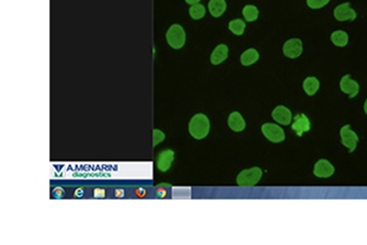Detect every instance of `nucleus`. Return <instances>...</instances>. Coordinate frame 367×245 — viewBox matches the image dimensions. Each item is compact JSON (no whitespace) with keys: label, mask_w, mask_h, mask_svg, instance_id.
Wrapping results in <instances>:
<instances>
[{"label":"nucleus","mask_w":367,"mask_h":245,"mask_svg":"<svg viewBox=\"0 0 367 245\" xmlns=\"http://www.w3.org/2000/svg\"><path fill=\"white\" fill-rule=\"evenodd\" d=\"M334 16L338 21H354L357 18V13L352 8L350 2L339 4L334 10Z\"/></svg>","instance_id":"6"},{"label":"nucleus","mask_w":367,"mask_h":245,"mask_svg":"<svg viewBox=\"0 0 367 245\" xmlns=\"http://www.w3.org/2000/svg\"><path fill=\"white\" fill-rule=\"evenodd\" d=\"M303 51L302 41L298 38H293L286 41L283 46V54L291 59L298 58Z\"/></svg>","instance_id":"7"},{"label":"nucleus","mask_w":367,"mask_h":245,"mask_svg":"<svg viewBox=\"0 0 367 245\" xmlns=\"http://www.w3.org/2000/svg\"><path fill=\"white\" fill-rule=\"evenodd\" d=\"M189 14H190V16L192 17L193 19L199 20V19H202L203 17L205 16V14H206V8L201 3L193 4L189 8Z\"/></svg>","instance_id":"21"},{"label":"nucleus","mask_w":367,"mask_h":245,"mask_svg":"<svg viewBox=\"0 0 367 245\" xmlns=\"http://www.w3.org/2000/svg\"><path fill=\"white\" fill-rule=\"evenodd\" d=\"M208 8L210 14L217 18L220 17L227 10V2L226 0H210L208 4Z\"/></svg>","instance_id":"15"},{"label":"nucleus","mask_w":367,"mask_h":245,"mask_svg":"<svg viewBox=\"0 0 367 245\" xmlns=\"http://www.w3.org/2000/svg\"><path fill=\"white\" fill-rule=\"evenodd\" d=\"M229 55V49L226 45H219L214 49L213 53L211 55V63L214 65L220 64L223 62Z\"/></svg>","instance_id":"14"},{"label":"nucleus","mask_w":367,"mask_h":245,"mask_svg":"<svg viewBox=\"0 0 367 245\" xmlns=\"http://www.w3.org/2000/svg\"><path fill=\"white\" fill-rule=\"evenodd\" d=\"M174 159V152L171 150H166L159 153L157 158V166L160 172H167L171 166Z\"/></svg>","instance_id":"11"},{"label":"nucleus","mask_w":367,"mask_h":245,"mask_svg":"<svg viewBox=\"0 0 367 245\" xmlns=\"http://www.w3.org/2000/svg\"><path fill=\"white\" fill-rule=\"evenodd\" d=\"M243 14H244V17H245V19L247 21L252 22V21H255L258 18L259 11H258V8L255 5L248 4V5H246L244 7Z\"/></svg>","instance_id":"19"},{"label":"nucleus","mask_w":367,"mask_h":245,"mask_svg":"<svg viewBox=\"0 0 367 245\" xmlns=\"http://www.w3.org/2000/svg\"><path fill=\"white\" fill-rule=\"evenodd\" d=\"M166 39L168 45L175 49L180 50L185 46L186 42V33L180 24H173L169 28L166 34Z\"/></svg>","instance_id":"2"},{"label":"nucleus","mask_w":367,"mask_h":245,"mask_svg":"<svg viewBox=\"0 0 367 245\" xmlns=\"http://www.w3.org/2000/svg\"><path fill=\"white\" fill-rule=\"evenodd\" d=\"M340 89L344 94H347L348 97L354 98L359 93L360 86L356 80L352 79L351 75H345L340 81Z\"/></svg>","instance_id":"8"},{"label":"nucleus","mask_w":367,"mask_h":245,"mask_svg":"<svg viewBox=\"0 0 367 245\" xmlns=\"http://www.w3.org/2000/svg\"><path fill=\"white\" fill-rule=\"evenodd\" d=\"M259 59V53L255 49H249L245 51L240 56V62L245 66H249L254 64Z\"/></svg>","instance_id":"16"},{"label":"nucleus","mask_w":367,"mask_h":245,"mask_svg":"<svg viewBox=\"0 0 367 245\" xmlns=\"http://www.w3.org/2000/svg\"><path fill=\"white\" fill-rule=\"evenodd\" d=\"M262 134L273 143H279L284 140L283 129L274 123H264L262 126Z\"/></svg>","instance_id":"4"},{"label":"nucleus","mask_w":367,"mask_h":245,"mask_svg":"<svg viewBox=\"0 0 367 245\" xmlns=\"http://www.w3.org/2000/svg\"><path fill=\"white\" fill-rule=\"evenodd\" d=\"M364 112L366 113V115H367V99H366V101L364 103Z\"/></svg>","instance_id":"25"},{"label":"nucleus","mask_w":367,"mask_h":245,"mask_svg":"<svg viewBox=\"0 0 367 245\" xmlns=\"http://www.w3.org/2000/svg\"><path fill=\"white\" fill-rule=\"evenodd\" d=\"M273 119L283 125H289L292 121V113L291 111L283 106H279L274 109L272 112Z\"/></svg>","instance_id":"12"},{"label":"nucleus","mask_w":367,"mask_h":245,"mask_svg":"<svg viewBox=\"0 0 367 245\" xmlns=\"http://www.w3.org/2000/svg\"><path fill=\"white\" fill-rule=\"evenodd\" d=\"M165 139V135L159 129H154V146H157Z\"/></svg>","instance_id":"23"},{"label":"nucleus","mask_w":367,"mask_h":245,"mask_svg":"<svg viewBox=\"0 0 367 245\" xmlns=\"http://www.w3.org/2000/svg\"><path fill=\"white\" fill-rule=\"evenodd\" d=\"M330 40L336 47L344 48L348 43V35L344 31H335L330 35Z\"/></svg>","instance_id":"18"},{"label":"nucleus","mask_w":367,"mask_h":245,"mask_svg":"<svg viewBox=\"0 0 367 245\" xmlns=\"http://www.w3.org/2000/svg\"><path fill=\"white\" fill-rule=\"evenodd\" d=\"M262 171L256 166L241 172L237 176L236 182L240 186H254L262 179Z\"/></svg>","instance_id":"3"},{"label":"nucleus","mask_w":367,"mask_h":245,"mask_svg":"<svg viewBox=\"0 0 367 245\" xmlns=\"http://www.w3.org/2000/svg\"><path fill=\"white\" fill-rule=\"evenodd\" d=\"M292 129L297 134V136H302L303 133L309 132L311 129V121L307 117V115L299 114V115L295 117L294 123L292 124Z\"/></svg>","instance_id":"10"},{"label":"nucleus","mask_w":367,"mask_h":245,"mask_svg":"<svg viewBox=\"0 0 367 245\" xmlns=\"http://www.w3.org/2000/svg\"><path fill=\"white\" fill-rule=\"evenodd\" d=\"M200 1H201V0H186V2H187L188 4H191V5H193V4H198V3H200Z\"/></svg>","instance_id":"24"},{"label":"nucleus","mask_w":367,"mask_h":245,"mask_svg":"<svg viewBox=\"0 0 367 245\" xmlns=\"http://www.w3.org/2000/svg\"><path fill=\"white\" fill-rule=\"evenodd\" d=\"M210 132V121L208 117L204 114H196L189 122V133L190 135L198 139H204Z\"/></svg>","instance_id":"1"},{"label":"nucleus","mask_w":367,"mask_h":245,"mask_svg":"<svg viewBox=\"0 0 367 245\" xmlns=\"http://www.w3.org/2000/svg\"><path fill=\"white\" fill-rule=\"evenodd\" d=\"M229 30L237 36H240L246 30V23L241 19H234L229 22Z\"/></svg>","instance_id":"20"},{"label":"nucleus","mask_w":367,"mask_h":245,"mask_svg":"<svg viewBox=\"0 0 367 245\" xmlns=\"http://www.w3.org/2000/svg\"><path fill=\"white\" fill-rule=\"evenodd\" d=\"M320 87V82L316 77H308L303 81V90L309 96L315 95Z\"/></svg>","instance_id":"17"},{"label":"nucleus","mask_w":367,"mask_h":245,"mask_svg":"<svg viewBox=\"0 0 367 245\" xmlns=\"http://www.w3.org/2000/svg\"><path fill=\"white\" fill-rule=\"evenodd\" d=\"M228 125L234 132H241L246 127V121L238 112H233L229 116Z\"/></svg>","instance_id":"13"},{"label":"nucleus","mask_w":367,"mask_h":245,"mask_svg":"<svg viewBox=\"0 0 367 245\" xmlns=\"http://www.w3.org/2000/svg\"><path fill=\"white\" fill-rule=\"evenodd\" d=\"M340 136H341L342 144L350 150V153H353L356 150L358 142H359V138L351 128V125H344L340 130Z\"/></svg>","instance_id":"5"},{"label":"nucleus","mask_w":367,"mask_h":245,"mask_svg":"<svg viewBox=\"0 0 367 245\" xmlns=\"http://www.w3.org/2000/svg\"><path fill=\"white\" fill-rule=\"evenodd\" d=\"M329 1L330 0H307V3L313 10H318V8L325 6Z\"/></svg>","instance_id":"22"},{"label":"nucleus","mask_w":367,"mask_h":245,"mask_svg":"<svg viewBox=\"0 0 367 245\" xmlns=\"http://www.w3.org/2000/svg\"><path fill=\"white\" fill-rule=\"evenodd\" d=\"M335 169L333 164L325 159L319 160L314 168V174L319 178H328L334 174Z\"/></svg>","instance_id":"9"}]
</instances>
